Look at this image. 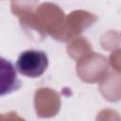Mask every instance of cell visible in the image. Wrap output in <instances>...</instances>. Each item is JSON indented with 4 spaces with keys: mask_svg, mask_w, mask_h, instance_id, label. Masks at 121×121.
Listing matches in <instances>:
<instances>
[{
    "mask_svg": "<svg viewBox=\"0 0 121 121\" xmlns=\"http://www.w3.org/2000/svg\"><path fill=\"white\" fill-rule=\"evenodd\" d=\"M48 66V58L44 51L28 49L23 51L16 60V70L23 76L38 78Z\"/></svg>",
    "mask_w": 121,
    "mask_h": 121,
    "instance_id": "1",
    "label": "cell"
},
{
    "mask_svg": "<svg viewBox=\"0 0 121 121\" xmlns=\"http://www.w3.org/2000/svg\"><path fill=\"white\" fill-rule=\"evenodd\" d=\"M21 87V80L17 70L11 61L0 57V96L17 91Z\"/></svg>",
    "mask_w": 121,
    "mask_h": 121,
    "instance_id": "2",
    "label": "cell"
}]
</instances>
